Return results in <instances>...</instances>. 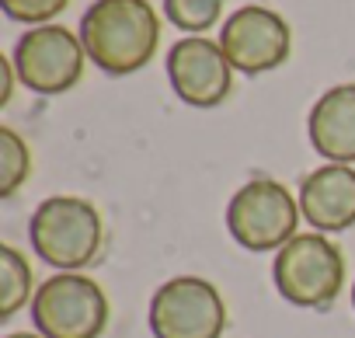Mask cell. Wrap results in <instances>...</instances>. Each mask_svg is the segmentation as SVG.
Returning <instances> with one entry per match:
<instances>
[{"label": "cell", "instance_id": "6da1fadb", "mask_svg": "<svg viewBox=\"0 0 355 338\" xmlns=\"http://www.w3.org/2000/svg\"><path fill=\"white\" fill-rule=\"evenodd\" d=\"M87 60L108 77L143 70L160 42V22L150 0H94L80 18Z\"/></svg>", "mask_w": 355, "mask_h": 338}, {"label": "cell", "instance_id": "7a4b0ae2", "mask_svg": "<svg viewBox=\"0 0 355 338\" xmlns=\"http://www.w3.org/2000/svg\"><path fill=\"white\" fill-rule=\"evenodd\" d=\"M28 241L56 272H84L105 244V220L80 196H49L28 220Z\"/></svg>", "mask_w": 355, "mask_h": 338}, {"label": "cell", "instance_id": "3957f363", "mask_svg": "<svg viewBox=\"0 0 355 338\" xmlns=\"http://www.w3.org/2000/svg\"><path fill=\"white\" fill-rule=\"evenodd\" d=\"M272 282L279 296L303 310H324L345 286V255L324 234H296L275 251Z\"/></svg>", "mask_w": 355, "mask_h": 338}, {"label": "cell", "instance_id": "277c9868", "mask_svg": "<svg viewBox=\"0 0 355 338\" xmlns=\"http://www.w3.org/2000/svg\"><path fill=\"white\" fill-rule=\"evenodd\" d=\"M108 317L105 289L84 272L49 276L32 300V324L42 338H101Z\"/></svg>", "mask_w": 355, "mask_h": 338}, {"label": "cell", "instance_id": "5b68a950", "mask_svg": "<svg viewBox=\"0 0 355 338\" xmlns=\"http://www.w3.org/2000/svg\"><path fill=\"white\" fill-rule=\"evenodd\" d=\"M300 199L275 178H251L227 206V230L248 251H279L296 237Z\"/></svg>", "mask_w": 355, "mask_h": 338}, {"label": "cell", "instance_id": "8992f818", "mask_svg": "<svg viewBox=\"0 0 355 338\" xmlns=\"http://www.w3.org/2000/svg\"><path fill=\"white\" fill-rule=\"evenodd\" d=\"M227 328V300L202 276H174L150 300L153 338H220Z\"/></svg>", "mask_w": 355, "mask_h": 338}, {"label": "cell", "instance_id": "52a82bcc", "mask_svg": "<svg viewBox=\"0 0 355 338\" xmlns=\"http://www.w3.org/2000/svg\"><path fill=\"white\" fill-rule=\"evenodd\" d=\"M84 42L63 25H35L15 46V74L35 94H67L84 77Z\"/></svg>", "mask_w": 355, "mask_h": 338}, {"label": "cell", "instance_id": "ba28073f", "mask_svg": "<svg viewBox=\"0 0 355 338\" xmlns=\"http://www.w3.org/2000/svg\"><path fill=\"white\" fill-rule=\"evenodd\" d=\"M220 46H223L234 70L258 77V74H268V70H275L289 60L293 32H289V25L279 11L251 4V8L234 11L223 22Z\"/></svg>", "mask_w": 355, "mask_h": 338}, {"label": "cell", "instance_id": "9c48e42d", "mask_svg": "<svg viewBox=\"0 0 355 338\" xmlns=\"http://www.w3.org/2000/svg\"><path fill=\"white\" fill-rule=\"evenodd\" d=\"M167 81L174 94L192 108H216L234 87V67L220 42L202 35L178 39L167 49Z\"/></svg>", "mask_w": 355, "mask_h": 338}, {"label": "cell", "instance_id": "30bf717a", "mask_svg": "<svg viewBox=\"0 0 355 338\" xmlns=\"http://www.w3.org/2000/svg\"><path fill=\"white\" fill-rule=\"evenodd\" d=\"M300 213L317 234H338L355 227V167L320 164L300 185Z\"/></svg>", "mask_w": 355, "mask_h": 338}, {"label": "cell", "instance_id": "8fae6325", "mask_svg": "<svg viewBox=\"0 0 355 338\" xmlns=\"http://www.w3.org/2000/svg\"><path fill=\"white\" fill-rule=\"evenodd\" d=\"M306 136L327 164H355V84H338L313 101Z\"/></svg>", "mask_w": 355, "mask_h": 338}, {"label": "cell", "instance_id": "7c38bea8", "mask_svg": "<svg viewBox=\"0 0 355 338\" xmlns=\"http://www.w3.org/2000/svg\"><path fill=\"white\" fill-rule=\"evenodd\" d=\"M28 300H35L28 258L11 244H0V321H11Z\"/></svg>", "mask_w": 355, "mask_h": 338}, {"label": "cell", "instance_id": "4fadbf2b", "mask_svg": "<svg viewBox=\"0 0 355 338\" xmlns=\"http://www.w3.org/2000/svg\"><path fill=\"white\" fill-rule=\"evenodd\" d=\"M32 175V150L28 143L11 129L0 126V196L11 199Z\"/></svg>", "mask_w": 355, "mask_h": 338}, {"label": "cell", "instance_id": "5bb4252c", "mask_svg": "<svg viewBox=\"0 0 355 338\" xmlns=\"http://www.w3.org/2000/svg\"><path fill=\"white\" fill-rule=\"evenodd\" d=\"M164 15L174 28H182L189 35H202L220 22L223 0H164Z\"/></svg>", "mask_w": 355, "mask_h": 338}, {"label": "cell", "instance_id": "9a60e30c", "mask_svg": "<svg viewBox=\"0 0 355 338\" xmlns=\"http://www.w3.org/2000/svg\"><path fill=\"white\" fill-rule=\"evenodd\" d=\"M70 0H0V8L11 22H25V25H46L56 15L67 11Z\"/></svg>", "mask_w": 355, "mask_h": 338}, {"label": "cell", "instance_id": "2e32d148", "mask_svg": "<svg viewBox=\"0 0 355 338\" xmlns=\"http://www.w3.org/2000/svg\"><path fill=\"white\" fill-rule=\"evenodd\" d=\"M0 77H4V91H0V105H8L11 101V84H15V63L11 60H0Z\"/></svg>", "mask_w": 355, "mask_h": 338}, {"label": "cell", "instance_id": "e0dca14e", "mask_svg": "<svg viewBox=\"0 0 355 338\" xmlns=\"http://www.w3.org/2000/svg\"><path fill=\"white\" fill-rule=\"evenodd\" d=\"M4 338H42L39 331H11V335H4Z\"/></svg>", "mask_w": 355, "mask_h": 338}, {"label": "cell", "instance_id": "ac0fdd59", "mask_svg": "<svg viewBox=\"0 0 355 338\" xmlns=\"http://www.w3.org/2000/svg\"><path fill=\"white\" fill-rule=\"evenodd\" d=\"M352 307H355V282H352Z\"/></svg>", "mask_w": 355, "mask_h": 338}]
</instances>
